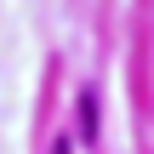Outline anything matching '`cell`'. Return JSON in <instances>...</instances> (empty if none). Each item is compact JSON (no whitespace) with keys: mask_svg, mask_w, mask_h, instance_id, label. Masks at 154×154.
Wrapping results in <instances>:
<instances>
[{"mask_svg":"<svg viewBox=\"0 0 154 154\" xmlns=\"http://www.w3.org/2000/svg\"><path fill=\"white\" fill-rule=\"evenodd\" d=\"M51 154H69V143H57V149H51Z\"/></svg>","mask_w":154,"mask_h":154,"instance_id":"obj_2","label":"cell"},{"mask_svg":"<svg viewBox=\"0 0 154 154\" xmlns=\"http://www.w3.org/2000/svg\"><path fill=\"white\" fill-rule=\"evenodd\" d=\"M80 131L97 137V103H91V97H80Z\"/></svg>","mask_w":154,"mask_h":154,"instance_id":"obj_1","label":"cell"}]
</instances>
